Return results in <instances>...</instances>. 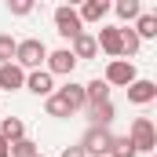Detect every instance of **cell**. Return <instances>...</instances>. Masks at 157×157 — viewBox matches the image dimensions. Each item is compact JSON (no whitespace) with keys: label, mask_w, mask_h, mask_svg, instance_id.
Instances as JSON below:
<instances>
[{"label":"cell","mask_w":157,"mask_h":157,"mask_svg":"<svg viewBox=\"0 0 157 157\" xmlns=\"http://www.w3.org/2000/svg\"><path fill=\"white\" fill-rule=\"evenodd\" d=\"M44 59H48V44L40 37H26L15 44V66L18 70H26V73H33L44 66Z\"/></svg>","instance_id":"obj_1"},{"label":"cell","mask_w":157,"mask_h":157,"mask_svg":"<svg viewBox=\"0 0 157 157\" xmlns=\"http://www.w3.org/2000/svg\"><path fill=\"white\" fill-rule=\"evenodd\" d=\"M128 143L135 146V154H154L157 150V132L150 117H135L132 128H128Z\"/></svg>","instance_id":"obj_2"},{"label":"cell","mask_w":157,"mask_h":157,"mask_svg":"<svg viewBox=\"0 0 157 157\" xmlns=\"http://www.w3.org/2000/svg\"><path fill=\"white\" fill-rule=\"evenodd\" d=\"M55 33L62 40H70V44L84 33V22L77 18V7H70V4H59L55 7Z\"/></svg>","instance_id":"obj_3"},{"label":"cell","mask_w":157,"mask_h":157,"mask_svg":"<svg viewBox=\"0 0 157 157\" xmlns=\"http://www.w3.org/2000/svg\"><path fill=\"white\" fill-rule=\"evenodd\" d=\"M110 143H113V132L110 128H88L77 146L84 150V157H106L110 154Z\"/></svg>","instance_id":"obj_4"},{"label":"cell","mask_w":157,"mask_h":157,"mask_svg":"<svg viewBox=\"0 0 157 157\" xmlns=\"http://www.w3.org/2000/svg\"><path fill=\"white\" fill-rule=\"evenodd\" d=\"M44 70H48L51 77H73V70H77V59L70 55V48H55V51H48V59H44Z\"/></svg>","instance_id":"obj_5"},{"label":"cell","mask_w":157,"mask_h":157,"mask_svg":"<svg viewBox=\"0 0 157 157\" xmlns=\"http://www.w3.org/2000/svg\"><path fill=\"white\" fill-rule=\"evenodd\" d=\"M135 77H139V73H135V62H128V59H110L106 77H102V80H106L110 88H128Z\"/></svg>","instance_id":"obj_6"},{"label":"cell","mask_w":157,"mask_h":157,"mask_svg":"<svg viewBox=\"0 0 157 157\" xmlns=\"http://www.w3.org/2000/svg\"><path fill=\"white\" fill-rule=\"evenodd\" d=\"M154 99H157V84L154 80L135 77L132 84H128V102H132V106H150Z\"/></svg>","instance_id":"obj_7"},{"label":"cell","mask_w":157,"mask_h":157,"mask_svg":"<svg viewBox=\"0 0 157 157\" xmlns=\"http://www.w3.org/2000/svg\"><path fill=\"white\" fill-rule=\"evenodd\" d=\"M26 91H33L37 99H48V95H55V77L48 70H33V73H26Z\"/></svg>","instance_id":"obj_8"},{"label":"cell","mask_w":157,"mask_h":157,"mask_svg":"<svg viewBox=\"0 0 157 157\" xmlns=\"http://www.w3.org/2000/svg\"><path fill=\"white\" fill-rule=\"evenodd\" d=\"M55 95L70 106V113H77V110H84V84H77V80H66L62 88H55Z\"/></svg>","instance_id":"obj_9"},{"label":"cell","mask_w":157,"mask_h":157,"mask_svg":"<svg viewBox=\"0 0 157 157\" xmlns=\"http://www.w3.org/2000/svg\"><path fill=\"white\" fill-rule=\"evenodd\" d=\"M95 44H99L110 59H121V26H102L99 37H95Z\"/></svg>","instance_id":"obj_10"},{"label":"cell","mask_w":157,"mask_h":157,"mask_svg":"<svg viewBox=\"0 0 157 157\" xmlns=\"http://www.w3.org/2000/svg\"><path fill=\"white\" fill-rule=\"evenodd\" d=\"M26 88V70H18L15 62L0 66V91H22Z\"/></svg>","instance_id":"obj_11"},{"label":"cell","mask_w":157,"mask_h":157,"mask_svg":"<svg viewBox=\"0 0 157 157\" xmlns=\"http://www.w3.org/2000/svg\"><path fill=\"white\" fill-rule=\"evenodd\" d=\"M110 15V0H84L77 7V18L80 22H102Z\"/></svg>","instance_id":"obj_12"},{"label":"cell","mask_w":157,"mask_h":157,"mask_svg":"<svg viewBox=\"0 0 157 157\" xmlns=\"http://www.w3.org/2000/svg\"><path fill=\"white\" fill-rule=\"evenodd\" d=\"M70 55H73L77 62H84V59H95V55H99V44H95V37H91V33H80V37L70 44Z\"/></svg>","instance_id":"obj_13"},{"label":"cell","mask_w":157,"mask_h":157,"mask_svg":"<svg viewBox=\"0 0 157 157\" xmlns=\"http://www.w3.org/2000/svg\"><path fill=\"white\" fill-rule=\"evenodd\" d=\"M99 102H110V84L95 77L84 84V106H99Z\"/></svg>","instance_id":"obj_14"},{"label":"cell","mask_w":157,"mask_h":157,"mask_svg":"<svg viewBox=\"0 0 157 157\" xmlns=\"http://www.w3.org/2000/svg\"><path fill=\"white\" fill-rule=\"evenodd\" d=\"M0 139L11 146V143H18V139H26V124L18 117H0Z\"/></svg>","instance_id":"obj_15"},{"label":"cell","mask_w":157,"mask_h":157,"mask_svg":"<svg viewBox=\"0 0 157 157\" xmlns=\"http://www.w3.org/2000/svg\"><path fill=\"white\" fill-rule=\"evenodd\" d=\"M132 33H135L139 40H154V37H157V15H154V11H143V15L135 18Z\"/></svg>","instance_id":"obj_16"},{"label":"cell","mask_w":157,"mask_h":157,"mask_svg":"<svg viewBox=\"0 0 157 157\" xmlns=\"http://www.w3.org/2000/svg\"><path fill=\"white\" fill-rule=\"evenodd\" d=\"M110 11H117L121 22H135V18L143 15V4H139V0H117V4H110Z\"/></svg>","instance_id":"obj_17"},{"label":"cell","mask_w":157,"mask_h":157,"mask_svg":"<svg viewBox=\"0 0 157 157\" xmlns=\"http://www.w3.org/2000/svg\"><path fill=\"white\" fill-rule=\"evenodd\" d=\"M88 113H91V128H110V121H113V102H99V106H88Z\"/></svg>","instance_id":"obj_18"},{"label":"cell","mask_w":157,"mask_h":157,"mask_svg":"<svg viewBox=\"0 0 157 157\" xmlns=\"http://www.w3.org/2000/svg\"><path fill=\"white\" fill-rule=\"evenodd\" d=\"M106 157H139V154H135V146L128 143V135H113L110 154H106Z\"/></svg>","instance_id":"obj_19"},{"label":"cell","mask_w":157,"mask_h":157,"mask_svg":"<svg viewBox=\"0 0 157 157\" xmlns=\"http://www.w3.org/2000/svg\"><path fill=\"white\" fill-rule=\"evenodd\" d=\"M7 154H11V157H37L40 146L33 143V139H18V143H11V146H7Z\"/></svg>","instance_id":"obj_20"},{"label":"cell","mask_w":157,"mask_h":157,"mask_svg":"<svg viewBox=\"0 0 157 157\" xmlns=\"http://www.w3.org/2000/svg\"><path fill=\"white\" fill-rule=\"evenodd\" d=\"M44 113H48V117H73L70 106H66L59 95H48V99H44Z\"/></svg>","instance_id":"obj_21"},{"label":"cell","mask_w":157,"mask_h":157,"mask_svg":"<svg viewBox=\"0 0 157 157\" xmlns=\"http://www.w3.org/2000/svg\"><path fill=\"white\" fill-rule=\"evenodd\" d=\"M15 44H18V40L11 37V33H0V66L15 62Z\"/></svg>","instance_id":"obj_22"},{"label":"cell","mask_w":157,"mask_h":157,"mask_svg":"<svg viewBox=\"0 0 157 157\" xmlns=\"http://www.w3.org/2000/svg\"><path fill=\"white\" fill-rule=\"evenodd\" d=\"M7 11L18 15V18H26V15H33V0H7Z\"/></svg>","instance_id":"obj_23"},{"label":"cell","mask_w":157,"mask_h":157,"mask_svg":"<svg viewBox=\"0 0 157 157\" xmlns=\"http://www.w3.org/2000/svg\"><path fill=\"white\" fill-rule=\"evenodd\" d=\"M59 157H84V150H80L77 143H73V146H66V150H62V154H59Z\"/></svg>","instance_id":"obj_24"},{"label":"cell","mask_w":157,"mask_h":157,"mask_svg":"<svg viewBox=\"0 0 157 157\" xmlns=\"http://www.w3.org/2000/svg\"><path fill=\"white\" fill-rule=\"evenodd\" d=\"M0 157H11V154H7V143H4V139H0Z\"/></svg>","instance_id":"obj_25"},{"label":"cell","mask_w":157,"mask_h":157,"mask_svg":"<svg viewBox=\"0 0 157 157\" xmlns=\"http://www.w3.org/2000/svg\"><path fill=\"white\" fill-rule=\"evenodd\" d=\"M37 157H44V154H37Z\"/></svg>","instance_id":"obj_26"},{"label":"cell","mask_w":157,"mask_h":157,"mask_svg":"<svg viewBox=\"0 0 157 157\" xmlns=\"http://www.w3.org/2000/svg\"><path fill=\"white\" fill-rule=\"evenodd\" d=\"M0 117H4V113H0Z\"/></svg>","instance_id":"obj_27"}]
</instances>
